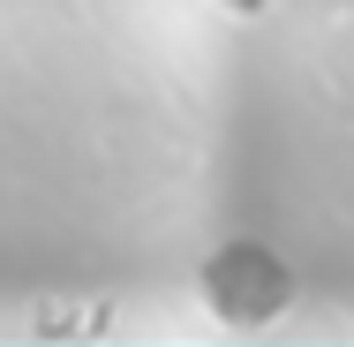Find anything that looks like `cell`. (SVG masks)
Returning a JSON list of instances; mask_svg holds the SVG:
<instances>
[{
    "instance_id": "2",
    "label": "cell",
    "mask_w": 354,
    "mask_h": 347,
    "mask_svg": "<svg viewBox=\"0 0 354 347\" xmlns=\"http://www.w3.org/2000/svg\"><path fill=\"white\" fill-rule=\"evenodd\" d=\"M226 8H241V15H257V8H272V0H226Z\"/></svg>"
},
{
    "instance_id": "1",
    "label": "cell",
    "mask_w": 354,
    "mask_h": 347,
    "mask_svg": "<svg viewBox=\"0 0 354 347\" xmlns=\"http://www.w3.org/2000/svg\"><path fill=\"white\" fill-rule=\"evenodd\" d=\"M204 302H212L226 325H264L294 302V272L264 242H226L212 265H204Z\"/></svg>"
}]
</instances>
